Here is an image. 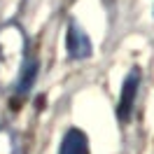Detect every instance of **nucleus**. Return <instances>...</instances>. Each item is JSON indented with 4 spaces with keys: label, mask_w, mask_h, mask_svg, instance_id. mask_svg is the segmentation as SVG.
I'll return each mask as SVG.
<instances>
[{
    "label": "nucleus",
    "mask_w": 154,
    "mask_h": 154,
    "mask_svg": "<svg viewBox=\"0 0 154 154\" xmlns=\"http://www.w3.org/2000/svg\"><path fill=\"white\" fill-rule=\"evenodd\" d=\"M35 75H38V63H35V61H26V66H23V70H21V75H19V82H17L19 94H26V91L33 87Z\"/></svg>",
    "instance_id": "nucleus-5"
},
{
    "label": "nucleus",
    "mask_w": 154,
    "mask_h": 154,
    "mask_svg": "<svg viewBox=\"0 0 154 154\" xmlns=\"http://www.w3.org/2000/svg\"><path fill=\"white\" fill-rule=\"evenodd\" d=\"M0 154H17V138L7 126H0Z\"/></svg>",
    "instance_id": "nucleus-6"
},
{
    "label": "nucleus",
    "mask_w": 154,
    "mask_h": 154,
    "mask_svg": "<svg viewBox=\"0 0 154 154\" xmlns=\"http://www.w3.org/2000/svg\"><path fill=\"white\" fill-rule=\"evenodd\" d=\"M138 89H140V70H138V68H133V70L126 75L124 84H122L119 100H117V117H119L122 122H128V119H131V115H133Z\"/></svg>",
    "instance_id": "nucleus-2"
},
{
    "label": "nucleus",
    "mask_w": 154,
    "mask_h": 154,
    "mask_svg": "<svg viewBox=\"0 0 154 154\" xmlns=\"http://www.w3.org/2000/svg\"><path fill=\"white\" fill-rule=\"evenodd\" d=\"M58 154H89V140L87 133L79 128H70L58 147Z\"/></svg>",
    "instance_id": "nucleus-4"
},
{
    "label": "nucleus",
    "mask_w": 154,
    "mask_h": 154,
    "mask_svg": "<svg viewBox=\"0 0 154 154\" xmlns=\"http://www.w3.org/2000/svg\"><path fill=\"white\" fill-rule=\"evenodd\" d=\"M26 33L19 23L0 26V89H10L19 82L26 66Z\"/></svg>",
    "instance_id": "nucleus-1"
},
{
    "label": "nucleus",
    "mask_w": 154,
    "mask_h": 154,
    "mask_svg": "<svg viewBox=\"0 0 154 154\" xmlns=\"http://www.w3.org/2000/svg\"><path fill=\"white\" fill-rule=\"evenodd\" d=\"M66 49L68 56L75 61H84L91 56V40H89L87 30L82 28L77 21L68 23V33H66Z\"/></svg>",
    "instance_id": "nucleus-3"
}]
</instances>
